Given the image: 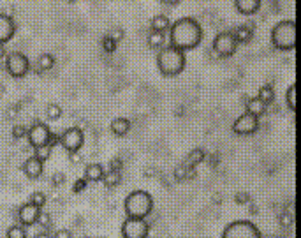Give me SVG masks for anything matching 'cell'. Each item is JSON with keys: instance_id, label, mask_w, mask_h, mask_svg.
I'll list each match as a JSON object with an SVG mask.
<instances>
[{"instance_id": "obj_1", "label": "cell", "mask_w": 301, "mask_h": 238, "mask_svg": "<svg viewBox=\"0 0 301 238\" xmlns=\"http://www.w3.org/2000/svg\"><path fill=\"white\" fill-rule=\"evenodd\" d=\"M202 41V26L194 18H180L169 26V43L173 48L185 53L198 48Z\"/></svg>"}, {"instance_id": "obj_2", "label": "cell", "mask_w": 301, "mask_h": 238, "mask_svg": "<svg viewBox=\"0 0 301 238\" xmlns=\"http://www.w3.org/2000/svg\"><path fill=\"white\" fill-rule=\"evenodd\" d=\"M187 65L185 53L176 50V48L168 46L162 48L160 53L157 55V67H159L160 74L166 78H175L178 74L183 73Z\"/></svg>"}, {"instance_id": "obj_3", "label": "cell", "mask_w": 301, "mask_h": 238, "mask_svg": "<svg viewBox=\"0 0 301 238\" xmlns=\"http://www.w3.org/2000/svg\"><path fill=\"white\" fill-rule=\"evenodd\" d=\"M124 208L130 219H147L153 210V198L147 190H132L125 198Z\"/></svg>"}, {"instance_id": "obj_4", "label": "cell", "mask_w": 301, "mask_h": 238, "mask_svg": "<svg viewBox=\"0 0 301 238\" xmlns=\"http://www.w3.org/2000/svg\"><path fill=\"white\" fill-rule=\"evenodd\" d=\"M271 43L276 50L291 52L296 48V22L282 20L271 28Z\"/></svg>"}, {"instance_id": "obj_5", "label": "cell", "mask_w": 301, "mask_h": 238, "mask_svg": "<svg viewBox=\"0 0 301 238\" xmlns=\"http://www.w3.org/2000/svg\"><path fill=\"white\" fill-rule=\"evenodd\" d=\"M222 238H261V231L254 222L234 221L224 228Z\"/></svg>"}, {"instance_id": "obj_6", "label": "cell", "mask_w": 301, "mask_h": 238, "mask_svg": "<svg viewBox=\"0 0 301 238\" xmlns=\"http://www.w3.org/2000/svg\"><path fill=\"white\" fill-rule=\"evenodd\" d=\"M238 50V43L234 41L232 34L229 30L220 32V34L215 35L213 39V52L217 53V56L220 58H227V56H232Z\"/></svg>"}, {"instance_id": "obj_7", "label": "cell", "mask_w": 301, "mask_h": 238, "mask_svg": "<svg viewBox=\"0 0 301 238\" xmlns=\"http://www.w3.org/2000/svg\"><path fill=\"white\" fill-rule=\"evenodd\" d=\"M5 69L13 78H25L28 69H30V62L20 52L9 53L7 60H5Z\"/></svg>"}, {"instance_id": "obj_8", "label": "cell", "mask_w": 301, "mask_h": 238, "mask_svg": "<svg viewBox=\"0 0 301 238\" xmlns=\"http://www.w3.org/2000/svg\"><path fill=\"white\" fill-rule=\"evenodd\" d=\"M150 226L147 219H130L127 217L122 224V235L124 238H147Z\"/></svg>"}, {"instance_id": "obj_9", "label": "cell", "mask_w": 301, "mask_h": 238, "mask_svg": "<svg viewBox=\"0 0 301 238\" xmlns=\"http://www.w3.org/2000/svg\"><path fill=\"white\" fill-rule=\"evenodd\" d=\"M26 138H28V143H30L34 148L44 147V145H50V139H51V131L46 124L43 122H37L34 126L28 129L26 132Z\"/></svg>"}, {"instance_id": "obj_10", "label": "cell", "mask_w": 301, "mask_h": 238, "mask_svg": "<svg viewBox=\"0 0 301 238\" xmlns=\"http://www.w3.org/2000/svg\"><path fill=\"white\" fill-rule=\"evenodd\" d=\"M83 141H85L83 131L77 129V127H69V129L60 136L62 147L69 152V154H73V152H79V148L83 147Z\"/></svg>"}, {"instance_id": "obj_11", "label": "cell", "mask_w": 301, "mask_h": 238, "mask_svg": "<svg viewBox=\"0 0 301 238\" xmlns=\"http://www.w3.org/2000/svg\"><path fill=\"white\" fill-rule=\"evenodd\" d=\"M259 129V118L250 115V113H243L234 120L232 124V132L243 136V134H254L255 131Z\"/></svg>"}, {"instance_id": "obj_12", "label": "cell", "mask_w": 301, "mask_h": 238, "mask_svg": "<svg viewBox=\"0 0 301 238\" xmlns=\"http://www.w3.org/2000/svg\"><path fill=\"white\" fill-rule=\"evenodd\" d=\"M41 208L35 207L34 203H25L20 207L18 210V219L22 222V226H32L39 221V215H41Z\"/></svg>"}, {"instance_id": "obj_13", "label": "cell", "mask_w": 301, "mask_h": 238, "mask_svg": "<svg viewBox=\"0 0 301 238\" xmlns=\"http://www.w3.org/2000/svg\"><path fill=\"white\" fill-rule=\"evenodd\" d=\"M14 32H16V25H14L13 18L7 14H0V44L4 46L5 43L13 39Z\"/></svg>"}, {"instance_id": "obj_14", "label": "cell", "mask_w": 301, "mask_h": 238, "mask_svg": "<svg viewBox=\"0 0 301 238\" xmlns=\"http://www.w3.org/2000/svg\"><path fill=\"white\" fill-rule=\"evenodd\" d=\"M22 169H23V173H25L26 177L32 178V180H35V178H39L41 175H43L44 162H41L37 157L32 156V157H28L25 162H23Z\"/></svg>"}, {"instance_id": "obj_15", "label": "cell", "mask_w": 301, "mask_h": 238, "mask_svg": "<svg viewBox=\"0 0 301 238\" xmlns=\"http://www.w3.org/2000/svg\"><path fill=\"white\" fill-rule=\"evenodd\" d=\"M234 7H236V11L240 14L250 16V14L257 13L259 9H261V0H236Z\"/></svg>"}, {"instance_id": "obj_16", "label": "cell", "mask_w": 301, "mask_h": 238, "mask_svg": "<svg viewBox=\"0 0 301 238\" xmlns=\"http://www.w3.org/2000/svg\"><path fill=\"white\" fill-rule=\"evenodd\" d=\"M104 178V168L102 164H88L85 168V180L86 182H102Z\"/></svg>"}, {"instance_id": "obj_17", "label": "cell", "mask_w": 301, "mask_h": 238, "mask_svg": "<svg viewBox=\"0 0 301 238\" xmlns=\"http://www.w3.org/2000/svg\"><path fill=\"white\" fill-rule=\"evenodd\" d=\"M232 37H234V41H236L238 44H247L252 41V37H254V32H252V28L247 25H240L236 26L234 30H231Z\"/></svg>"}, {"instance_id": "obj_18", "label": "cell", "mask_w": 301, "mask_h": 238, "mask_svg": "<svg viewBox=\"0 0 301 238\" xmlns=\"http://www.w3.org/2000/svg\"><path fill=\"white\" fill-rule=\"evenodd\" d=\"M245 104H247V113H250V115H254L257 118L266 111V104L259 99V97H247Z\"/></svg>"}, {"instance_id": "obj_19", "label": "cell", "mask_w": 301, "mask_h": 238, "mask_svg": "<svg viewBox=\"0 0 301 238\" xmlns=\"http://www.w3.org/2000/svg\"><path fill=\"white\" fill-rule=\"evenodd\" d=\"M109 127H111V132L115 136H125L130 131L132 124H130L129 118L118 117V118H115V120L111 122V126H109Z\"/></svg>"}, {"instance_id": "obj_20", "label": "cell", "mask_w": 301, "mask_h": 238, "mask_svg": "<svg viewBox=\"0 0 301 238\" xmlns=\"http://www.w3.org/2000/svg\"><path fill=\"white\" fill-rule=\"evenodd\" d=\"M169 26H171V22H169L168 16L159 14V16L151 18V32H159V34H164L166 30H169Z\"/></svg>"}, {"instance_id": "obj_21", "label": "cell", "mask_w": 301, "mask_h": 238, "mask_svg": "<svg viewBox=\"0 0 301 238\" xmlns=\"http://www.w3.org/2000/svg\"><path fill=\"white\" fill-rule=\"evenodd\" d=\"M204 159H206V154H204V150H202V148H194V150L189 152L185 164L190 166V168H196V166L201 164Z\"/></svg>"}, {"instance_id": "obj_22", "label": "cell", "mask_w": 301, "mask_h": 238, "mask_svg": "<svg viewBox=\"0 0 301 238\" xmlns=\"http://www.w3.org/2000/svg\"><path fill=\"white\" fill-rule=\"evenodd\" d=\"M53 65H55V58H53V55H50V53H43V55L37 58V67L41 73H46V71L53 69Z\"/></svg>"}, {"instance_id": "obj_23", "label": "cell", "mask_w": 301, "mask_h": 238, "mask_svg": "<svg viewBox=\"0 0 301 238\" xmlns=\"http://www.w3.org/2000/svg\"><path fill=\"white\" fill-rule=\"evenodd\" d=\"M257 97H259V99H261V101H263V103L266 104V106H268V104H271V103H273V101H275V90H273V88L268 87V85H266V87L259 88V95H257Z\"/></svg>"}, {"instance_id": "obj_24", "label": "cell", "mask_w": 301, "mask_h": 238, "mask_svg": "<svg viewBox=\"0 0 301 238\" xmlns=\"http://www.w3.org/2000/svg\"><path fill=\"white\" fill-rule=\"evenodd\" d=\"M102 182L106 187H116L122 182V175L116 173V171H108V173H104Z\"/></svg>"}, {"instance_id": "obj_25", "label": "cell", "mask_w": 301, "mask_h": 238, "mask_svg": "<svg viewBox=\"0 0 301 238\" xmlns=\"http://www.w3.org/2000/svg\"><path fill=\"white\" fill-rule=\"evenodd\" d=\"M285 103H287L291 111H296V83H293L289 87L287 94H285Z\"/></svg>"}, {"instance_id": "obj_26", "label": "cell", "mask_w": 301, "mask_h": 238, "mask_svg": "<svg viewBox=\"0 0 301 238\" xmlns=\"http://www.w3.org/2000/svg\"><path fill=\"white\" fill-rule=\"evenodd\" d=\"M7 238H26V230L22 224H13L7 230Z\"/></svg>"}, {"instance_id": "obj_27", "label": "cell", "mask_w": 301, "mask_h": 238, "mask_svg": "<svg viewBox=\"0 0 301 238\" xmlns=\"http://www.w3.org/2000/svg\"><path fill=\"white\" fill-rule=\"evenodd\" d=\"M46 117L50 118V120H58V118L62 117V108L55 103L48 104V106H46Z\"/></svg>"}, {"instance_id": "obj_28", "label": "cell", "mask_w": 301, "mask_h": 238, "mask_svg": "<svg viewBox=\"0 0 301 238\" xmlns=\"http://www.w3.org/2000/svg\"><path fill=\"white\" fill-rule=\"evenodd\" d=\"M50 156H51V145H44V147L35 148L34 157H37V159L41 160V162H44V160L50 159Z\"/></svg>"}, {"instance_id": "obj_29", "label": "cell", "mask_w": 301, "mask_h": 238, "mask_svg": "<svg viewBox=\"0 0 301 238\" xmlns=\"http://www.w3.org/2000/svg\"><path fill=\"white\" fill-rule=\"evenodd\" d=\"M164 44V34H159V32H151L148 35V46L150 48H160Z\"/></svg>"}, {"instance_id": "obj_30", "label": "cell", "mask_w": 301, "mask_h": 238, "mask_svg": "<svg viewBox=\"0 0 301 238\" xmlns=\"http://www.w3.org/2000/svg\"><path fill=\"white\" fill-rule=\"evenodd\" d=\"M30 203H34L35 207H39V208H43L44 205L48 203L46 194H44V192H34V194L30 196Z\"/></svg>"}, {"instance_id": "obj_31", "label": "cell", "mask_w": 301, "mask_h": 238, "mask_svg": "<svg viewBox=\"0 0 301 238\" xmlns=\"http://www.w3.org/2000/svg\"><path fill=\"white\" fill-rule=\"evenodd\" d=\"M234 201H236L238 205H249L250 203V194H249V192H245V190H240V192L234 196Z\"/></svg>"}, {"instance_id": "obj_32", "label": "cell", "mask_w": 301, "mask_h": 238, "mask_svg": "<svg viewBox=\"0 0 301 238\" xmlns=\"http://www.w3.org/2000/svg\"><path fill=\"white\" fill-rule=\"evenodd\" d=\"M116 46H118V44H116L113 39H109L108 35H106V37H104V39H102V48H104V52L113 53V52H115V50H116Z\"/></svg>"}, {"instance_id": "obj_33", "label": "cell", "mask_w": 301, "mask_h": 238, "mask_svg": "<svg viewBox=\"0 0 301 238\" xmlns=\"http://www.w3.org/2000/svg\"><path fill=\"white\" fill-rule=\"evenodd\" d=\"M173 177L176 178V180H187V166L185 164H181V166H178L176 169H175V173H173Z\"/></svg>"}, {"instance_id": "obj_34", "label": "cell", "mask_w": 301, "mask_h": 238, "mask_svg": "<svg viewBox=\"0 0 301 238\" xmlns=\"http://www.w3.org/2000/svg\"><path fill=\"white\" fill-rule=\"evenodd\" d=\"M26 132H28V129H26L25 126H14L13 127V136L14 138H25L26 136Z\"/></svg>"}, {"instance_id": "obj_35", "label": "cell", "mask_w": 301, "mask_h": 238, "mask_svg": "<svg viewBox=\"0 0 301 238\" xmlns=\"http://www.w3.org/2000/svg\"><path fill=\"white\" fill-rule=\"evenodd\" d=\"M86 185H88V182H86L85 178H77L76 182H74V185H73V190H74V192H83V190L86 189Z\"/></svg>"}, {"instance_id": "obj_36", "label": "cell", "mask_w": 301, "mask_h": 238, "mask_svg": "<svg viewBox=\"0 0 301 238\" xmlns=\"http://www.w3.org/2000/svg\"><path fill=\"white\" fill-rule=\"evenodd\" d=\"M108 37H109V39H113L116 44H118V41H122V39H124V30H122V28H115V30H111V32H109V34H108Z\"/></svg>"}, {"instance_id": "obj_37", "label": "cell", "mask_w": 301, "mask_h": 238, "mask_svg": "<svg viewBox=\"0 0 301 238\" xmlns=\"http://www.w3.org/2000/svg\"><path fill=\"white\" fill-rule=\"evenodd\" d=\"M65 184V175L64 173H55L53 175V185L55 187H60Z\"/></svg>"}, {"instance_id": "obj_38", "label": "cell", "mask_w": 301, "mask_h": 238, "mask_svg": "<svg viewBox=\"0 0 301 238\" xmlns=\"http://www.w3.org/2000/svg\"><path fill=\"white\" fill-rule=\"evenodd\" d=\"M37 222H41V226H43V228H48V226H51V217L48 215V213H41V215H39V221Z\"/></svg>"}, {"instance_id": "obj_39", "label": "cell", "mask_w": 301, "mask_h": 238, "mask_svg": "<svg viewBox=\"0 0 301 238\" xmlns=\"http://www.w3.org/2000/svg\"><path fill=\"white\" fill-rule=\"evenodd\" d=\"M109 171H116V173H120L122 171V160L120 159H113L111 162H109Z\"/></svg>"}, {"instance_id": "obj_40", "label": "cell", "mask_w": 301, "mask_h": 238, "mask_svg": "<svg viewBox=\"0 0 301 238\" xmlns=\"http://www.w3.org/2000/svg\"><path fill=\"white\" fill-rule=\"evenodd\" d=\"M18 111H20V106H11V108L5 111V115H7V118H14L18 115Z\"/></svg>"}, {"instance_id": "obj_41", "label": "cell", "mask_w": 301, "mask_h": 238, "mask_svg": "<svg viewBox=\"0 0 301 238\" xmlns=\"http://www.w3.org/2000/svg\"><path fill=\"white\" fill-rule=\"evenodd\" d=\"M69 159H71V162H73V164H79V162H81V156H79V154H77V152H73V154H69Z\"/></svg>"}, {"instance_id": "obj_42", "label": "cell", "mask_w": 301, "mask_h": 238, "mask_svg": "<svg viewBox=\"0 0 301 238\" xmlns=\"http://www.w3.org/2000/svg\"><path fill=\"white\" fill-rule=\"evenodd\" d=\"M55 238H73V235H71L69 230H60L55 233Z\"/></svg>"}, {"instance_id": "obj_43", "label": "cell", "mask_w": 301, "mask_h": 238, "mask_svg": "<svg viewBox=\"0 0 301 238\" xmlns=\"http://www.w3.org/2000/svg\"><path fill=\"white\" fill-rule=\"evenodd\" d=\"M291 222H293V217L282 215V226H291Z\"/></svg>"}, {"instance_id": "obj_44", "label": "cell", "mask_w": 301, "mask_h": 238, "mask_svg": "<svg viewBox=\"0 0 301 238\" xmlns=\"http://www.w3.org/2000/svg\"><path fill=\"white\" fill-rule=\"evenodd\" d=\"M4 56H5V46H2V44H0V60H2Z\"/></svg>"}, {"instance_id": "obj_45", "label": "cell", "mask_w": 301, "mask_h": 238, "mask_svg": "<svg viewBox=\"0 0 301 238\" xmlns=\"http://www.w3.org/2000/svg\"><path fill=\"white\" fill-rule=\"evenodd\" d=\"M34 238H51V237H50L48 233H39V235H35Z\"/></svg>"}]
</instances>
